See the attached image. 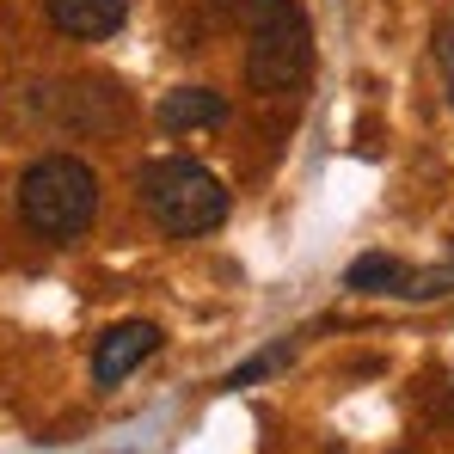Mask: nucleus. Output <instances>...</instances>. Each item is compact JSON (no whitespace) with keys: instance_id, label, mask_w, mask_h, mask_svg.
<instances>
[{"instance_id":"f257e3e1","label":"nucleus","mask_w":454,"mask_h":454,"mask_svg":"<svg viewBox=\"0 0 454 454\" xmlns=\"http://www.w3.org/2000/svg\"><path fill=\"white\" fill-rule=\"evenodd\" d=\"M246 25V86L252 92H301L313 74V25L295 0H215Z\"/></svg>"},{"instance_id":"f03ea898","label":"nucleus","mask_w":454,"mask_h":454,"mask_svg":"<svg viewBox=\"0 0 454 454\" xmlns=\"http://www.w3.org/2000/svg\"><path fill=\"white\" fill-rule=\"evenodd\" d=\"M136 191H142L148 222L160 233H172V239H197V233H215L227 222V184L209 166L184 160V153L148 160L142 178H136Z\"/></svg>"},{"instance_id":"7ed1b4c3","label":"nucleus","mask_w":454,"mask_h":454,"mask_svg":"<svg viewBox=\"0 0 454 454\" xmlns=\"http://www.w3.org/2000/svg\"><path fill=\"white\" fill-rule=\"evenodd\" d=\"M19 215L43 239H74L98 215V172L74 153H43L19 178Z\"/></svg>"},{"instance_id":"20e7f679","label":"nucleus","mask_w":454,"mask_h":454,"mask_svg":"<svg viewBox=\"0 0 454 454\" xmlns=\"http://www.w3.org/2000/svg\"><path fill=\"white\" fill-rule=\"evenodd\" d=\"M160 344H166V338H160V325H153V319H123V325H111V332L98 338V350H92V380H98V387L129 380L153 350H160Z\"/></svg>"},{"instance_id":"39448f33","label":"nucleus","mask_w":454,"mask_h":454,"mask_svg":"<svg viewBox=\"0 0 454 454\" xmlns=\"http://www.w3.org/2000/svg\"><path fill=\"white\" fill-rule=\"evenodd\" d=\"M43 12H50V25H56L62 37H74V43H105V37L123 31L129 0H43Z\"/></svg>"},{"instance_id":"423d86ee","label":"nucleus","mask_w":454,"mask_h":454,"mask_svg":"<svg viewBox=\"0 0 454 454\" xmlns=\"http://www.w3.org/2000/svg\"><path fill=\"white\" fill-rule=\"evenodd\" d=\"M222 117H227V98L215 86H178V92L160 98V129H172V136H184V129H215Z\"/></svg>"},{"instance_id":"0eeeda50","label":"nucleus","mask_w":454,"mask_h":454,"mask_svg":"<svg viewBox=\"0 0 454 454\" xmlns=\"http://www.w3.org/2000/svg\"><path fill=\"white\" fill-rule=\"evenodd\" d=\"M399 283H405V258H393V252H363L344 270V289H356V295H399Z\"/></svg>"},{"instance_id":"6e6552de","label":"nucleus","mask_w":454,"mask_h":454,"mask_svg":"<svg viewBox=\"0 0 454 454\" xmlns=\"http://www.w3.org/2000/svg\"><path fill=\"white\" fill-rule=\"evenodd\" d=\"M289 356H295V344H289V338H283V344H270V350H258V356H246V363H239V369L222 380V393H246V387L270 380L277 369H283V363H289Z\"/></svg>"},{"instance_id":"1a4fd4ad","label":"nucleus","mask_w":454,"mask_h":454,"mask_svg":"<svg viewBox=\"0 0 454 454\" xmlns=\"http://www.w3.org/2000/svg\"><path fill=\"white\" fill-rule=\"evenodd\" d=\"M442 289H454V264L430 270V277H411V270H405V283H399V295H405V301H436Z\"/></svg>"},{"instance_id":"9d476101","label":"nucleus","mask_w":454,"mask_h":454,"mask_svg":"<svg viewBox=\"0 0 454 454\" xmlns=\"http://www.w3.org/2000/svg\"><path fill=\"white\" fill-rule=\"evenodd\" d=\"M436 62H442V80H449V105H454V25L436 31Z\"/></svg>"}]
</instances>
